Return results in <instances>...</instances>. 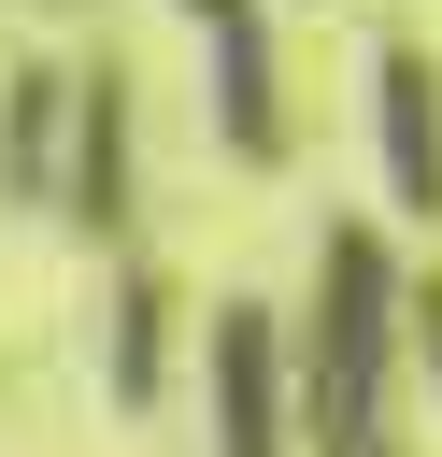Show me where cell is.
<instances>
[{"label":"cell","instance_id":"obj_2","mask_svg":"<svg viewBox=\"0 0 442 457\" xmlns=\"http://www.w3.org/2000/svg\"><path fill=\"white\" fill-rule=\"evenodd\" d=\"M57 228H71L86 257H143V71H128V43H86V57H71Z\"/></svg>","mask_w":442,"mask_h":457},{"label":"cell","instance_id":"obj_8","mask_svg":"<svg viewBox=\"0 0 442 457\" xmlns=\"http://www.w3.org/2000/svg\"><path fill=\"white\" fill-rule=\"evenodd\" d=\"M413 386H428V414H442V271H413Z\"/></svg>","mask_w":442,"mask_h":457},{"label":"cell","instance_id":"obj_5","mask_svg":"<svg viewBox=\"0 0 442 457\" xmlns=\"http://www.w3.org/2000/svg\"><path fill=\"white\" fill-rule=\"evenodd\" d=\"M371 171H385V228H442V57L428 29L371 43Z\"/></svg>","mask_w":442,"mask_h":457},{"label":"cell","instance_id":"obj_1","mask_svg":"<svg viewBox=\"0 0 442 457\" xmlns=\"http://www.w3.org/2000/svg\"><path fill=\"white\" fill-rule=\"evenodd\" d=\"M285 314V414H299V457H385L399 443V400H413V257L385 214H328L314 257H299V300Z\"/></svg>","mask_w":442,"mask_h":457},{"label":"cell","instance_id":"obj_4","mask_svg":"<svg viewBox=\"0 0 442 457\" xmlns=\"http://www.w3.org/2000/svg\"><path fill=\"white\" fill-rule=\"evenodd\" d=\"M200 43V114L228 143V171H285V14L271 0H171Z\"/></svg>","mask_w":442,"mask_h":457},{"label":"cell","instance_id":"obj_11","mask_svg":"<svg viewBox=\"0 0 442 457\" xmlns=\"http://www.w3.org/2000/svg\"><path fill=\"white\" fill-rule=\"evenodd\" d=\"M385 457H413V443H385Z\"/></svg>","mask_w":442,"mask_h":457},{"label":"cell","instance_id":"obj_7","mask_svg":"<svg viewBox=\"0 0 442 457\" xmlns=\"http://www.w3.org/2000/svg\"><path fill=\"white\" fill-rule=\"evenodd\" d=\"M57 157H71V57H0V200L57 214Z\"/></svg>","mask_w":442,"mask_h":457},{"label":"cell","instance_id":"obj_6","mask_svg":"<svg viewBox=\"0 0 442 457\" xmlns=\"http://www.w3.org/2000/svg\"><path fill=\"white\" fill-rule=\"evenodd\" d=\"M185 343H200L185 286L157 257H100V386H114V414H157L171 371H185Z\"/></svg>","mask_w":442,"mask_h":457},{"label":"cell","instance_id":"obj_3","mask_svg":"<svg viewBox=\"0 0 442 457\" xmlns=\"http://www.w3.org/2000/svg\"><path fill=\"white\" fill-rule=\"evenodd\" d=\"M200 371V457H299V414H285V314L257 286H228L185 343Z\"/></svg>","mask_w":442,"mask_h":457},{"label":"cell","instance_id":"obj_9","mask_svg":"<svg viewBox=\"0 0 442 457\" xmlns=\"http://www.w3.org/2000/svg\"><path fill=\"white\" fill-rule=\"evenodd\" d=\"M271 14H328V0H271Z\"/></svg>","mask_w":442,"mask_h":457},{"label":"cell","instance_id":"obj_10","mask_svg":"<svg viewBox=\"0 0 442 457\" xmlns=\"http://www.w3.org/2000/svg\"><path fill=\"white\" fill-rule=\"evenodd\" d=\"M43 14H71V0H43Z\"/></svg>","mask_w":442,"mask_h":457}]
</instances>
